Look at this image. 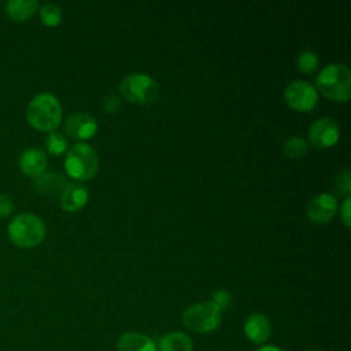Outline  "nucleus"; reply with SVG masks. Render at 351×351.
<instances>
[{"label":"nucleus","mask_w":351,"mask_h":351,"mask_svg":"<svg viewBox=\"0 0 351 351\" xmlns=\"http://www.w3.org/2000/svg\"><path fill=\"white\" fill-rule=\"evenodd\" d=\"M26 118L34 129L53 132L62 119V107L58 97L49 92L36 95L27 106Z\"/></svg>","instance_id":"1"},{"label":"nucleus","mask_w":351,"mask_h":351,"mask_svg":"<svg viewBox=\"0 0 351 351\" xmlns=\"http://www.w3.org/2000/svg\"><path fill=\"white\" fill-rule=\"evenodd\" d=\"M315 82L318 90L335 101H347L351 95V71L343 63L325 66L318 73Z\"/></svg>","instance_id":"2"},{"label":"nucleus","mask_w":351,"mask_h":351,"mask_svg":"<svg viewBox=\"0 0 351 351\" xmlns=\"http://www.w3.org/2000/svg\"><path fill=\"white\" fill-rule=\"evenodd\" d=\"M8 237L18 247H36L45 237V225L34 214H18L8 225Z\"/></svg>","instance_id":"3"},{"label":"nucleus","mask_w":351,"mask_h":351,"mask_svg":"<svg viewBox=\"0 0 351 351\" xmlns=\"http://www.w3.org/2000/svg\"><path fill=\"white\" fill-rule=\"evenodd\" d=\"M64 167L70 177L90 180L99 169V158L95 148L86 143H75L67 152Z\"/></svg>","instance_id":"4"},{"label":"nucleus","mask_w":351,"mask_h":351,"mask_svg":"<svg viewBox=\"0 0 351 351\" xmlns=\"http://www.w3.org/2000/svg\"><path fill=\"white\" fill-rule=\"evenodd\" d=\"M121 95L137 104H149L158 99L159 85L148 74L130 73L119 84Z\"/></svg>","instance_id":"5"},{"label":"nucleus","mask_w":351,"mask_h":351,"mask_svg":"<svg viewBox=\"0 0 351 351\" xmlns=\"http://www.w3.org/2000/svg\"><path fill=\"white\" fill-rule=\"evenodd\" d=\"M182 324L192 332H213L221 324V311L211 302L196 303L184 310Z\"/></svg>","instance_id":"6"},{"label":"nucleus","mask_w":351,"mask_h":351,"mask_svg":"<svg viewBox=\"0 0 351 351\" xmlns=\"http://www.w3.org/2000/svg\"><path fill=\"white\" fill-rule=\"evenodd\" d=\"M284 97L289 107L298 111H310L318 101V92L310 82L293 80L287 85Z\"/></svg>","instance_id":"7"},{"label":"nucleus","mask_w":351,"mask_h":351,"mask_svg":"<svg viewBox=\"0 0 351 351\" xmlns=\"http://www.w3.org/2000/svg\"><path fill=\"white\" fill-rule=\"evenodd\" d=\"M340 129L330 117H322L314 121L308 128V140L317 148H328L337 143Z\"/></svg>","instance_id":"8"},{"label":"nucleus","mask_w":351,"mask_h":351,"mask_svg":"<svg viewBox=\"0 0 351 351\" xmlns=\"http://www.w3.org/2000/svg\"><path fill=\"white\" fill-rule=\"evenodd\" d=\"M337 210V200L330 193H319L307 204V217L317 223L328 222Z\"/></svg>","instance_id":"9"},{"label":"nucleus","mask_w":351,"mask_h":351,"mask_svg":"<svg viewBox=\"0 0 351 351\" xmlns=\"http://www.w3.org/2000/svg\"><path fill=\"white\" fill-rule=\"evenodd\" d=\"M66 133L75 140H88L97 130L96 119L86 112H75L71 114L64 123Z\"/></svg>","instance_id":"10"},{"label":"nucleus","mask_w":351,"mask_h":351,"mask_svg":"<svg viewBox=\"0 0 351 351\" xmlns=\"http://www.w3.org/2000/svg\"><path fill=\"white\" fill-rule=\"evenodd\" d=\"M244 333L255 344L265 343L271 333L269 318L262 313L250 314L244 324Z\"/></svg>","instance_id":"11"},{"label":"nucleus","mask_w":351,"mask_h":351,"mask_svg":"<svg viewBox=\"0 0 351 351\" xmlns=\"http://www.w3.org/2000/svg\"><path fill=\"white\" fill-rule=\"evenodd\" d=\"M19 167L26 176L37 178L45 173L47 155L38 148H27L21 154Z\"/></svg>","instance_id":"12"},{"label":"nucleus","mask_w":351,"mask_h":351,"mask_svg":"<svg viewBox=\"0 0 351 351\" xmlns=\"http://www.w3.org/2000/svg\"><path fill=\"white\" fill-rule=\"evenodd\" d=\"M34 185L37 192L45 197H60L62 192L69 185V181L60 173L48 171L37 177Z\"/></svg>","instance_id":"13"},{"label":"nucleus","mask_w":351,"mask_h":351,"mask_svg":"<svg viewBox=\"0 0 351 351\" xmlns=\"http://www.w3.org/2000/svg\"><path fill=\"white\" fill-rule=\"evenodd\" d=\"M89 197V191L85 185L78 182H69V185L62 192L59 200L60 206L66 211H77L85 206Z\"/></svg>","instance_id":"14"},{"label":"nucleus","mask_w":351,"mask_h":351,"mask_svg":"<svg viewBox=\"0 0 351 351\" xmlns=\"http://www.w3.org/2000/svg\"><path fill=\"white\" fill-rule=\"evenodd\" d=\"M117 351H156V346L145 335L126 332L118 339Z\"/></svg>","instance_id":"15"},{"label":"nucleus","mask_w":351,"mask_h":351,"mask_svg":"<svg viewBox=\"0 0 351 351\" xmlns=\"http://www.w3.org/2000/svg\"><path fill=\"white\" fill-rule=\"evenodd\" d=\"M159 351H192L191 337L184 332H169L159 340Z\"/></svg>","instance_id":"16"},{"label":"nucleus","mask_w":351,"mask_h":351,"mask_svg":"<svg viewBox=\"0 0 351 351\" xmlns=\"http://www.w3.org/2000/svg\"><path fill=\"white\" fill-rule=\"evenodd\" d=\"M38 8V3L36 0H10L5 4L7 15L18 22L29 19Z\"/></svg>","instance_id":"17"},{"label":"nucleus","mask_w":351,"mask_h":351,"mask_svg":"<svg viewBox=\"0 0 351 351\" xmlns=\"http://www.w3.org/2000/svg\"><path fill=\"white\" fill-rule=\"evenodd\" d=\"M282 151H284V155L288 158H292V159L302 158L307 152V141L303 137L293 136L284 143Z\"/></svg>","instance_id":"18"},{"label":"nucleus","mask_w":351,"mask_h":351,"mask_svg":"<svg viewBox=\"0 0 351 351\" xmlns=\"http://www.w3.org/2000/svg\"><path fill=\"white\" fill-rule=\"evenodd\" d=\"M40 18L45 26H56L62 21V11L53 3H47L40 8Z\"/></svg>","instance_id":"19"},{"label":"nucleus","mask_w":351,"mask_h":351,"mask_svg":"<svg viewBox=\"0 0 351 351\" xmlns=\"http://www.w3.org/2000/svg\"><path fill=\"white\" fill-rule=\"evenodd\" d=\"M318 56L315 52L304 49L296 58V66L302 73H313L318 67Z\"/></svg>","instance_id":"20"},{"label":"nucleus","mask_w":351,"mask_h":351,"mask_svg":"<svg viewBox=\"0 0 351 351\" xmlns=\"http://www.w3.org/2000/svg\"><path fill=\"white\" fill-rule=\"evenodd\" d=\"M45 145H47V149H48L49 154L60 155L67 148V140L59 132H49V134L47 137V141H45Z\"/></svg>","instance_id":"21"},{"label":"nucleus","mask_w":351,"mask_h":351,"mask_svg":"<svg viewBox=\"0 0 351 351\" xmlns=\"http://www.w3.org/2000/svg\"><path fill=\"white\" fill-rule=\"evenodd\" d=\"M335 189L339 195L348 196L351 192V173L348 169L340 170L335 178Z\"/></svg>","instance_id":"22"},{"label":"nucleus","mask_w":351,"mask_h":351,"mask_svg":"<svg viewBox=\"0 0 351 351\" xmlns=\"http://www.w3.org/2000/svg\"><path fill=\"white\" fill-rule=\"evenodd\" d=\"M219 311L226 310L230 304H232V296L229 292H226L225 289H217L213 293V299L210 300Z\"/></svg>","instance_id":"23"},{"label":"nucleus","mask_w":351,"mask_h":351,"mask_svg":"<svg viewBox=\"0 0 351 351\" xmlns=\"http://www.w3.org/2000/svg\"><path fill=\"white\" fill-rule=\"evenodd\" d=\"M101 107L107 114H115L121 108V97L115 95H107L103 99Z\"/></svg>","instance_id":"24"},{"label":"nucleus","mask_w":351,"mask_h":351,"mask_svg":"<svg viewBox=\"0 0 351 351\" xmlns=\"http://www.w3.org/2000/svg\"><path fill=\"white\" fill-rule=\"evenodd\" d=\"M14 210V202L11 197L5 193H0V217L5 218L8 217Z\"/></svg>","instance_id":"25"},{"label":"nucleus","mask_w":351,"mask_h":351,"mask_svg":"<svg viewBox=\"0 0 351 351\" xmlns=\"http://www.w3.org/2000/svg\"><path fill=\"white\" fill-rule=\"evenodd\" d=\"M350 204H351V199H350V196H347L344 199V202L341 203V206H340V218H341V221H343V223L346 226L351 225V221H350Z\"/></svg>","instance_id":"26"},{"label":"nucleus","mask_w":351,"mask_h":351,"mask_svg":"<svg viewBox=\"0 0 351 351\" xmlns=\"http://www.w3.org/2000/svg\"><path fill=\"white\" fill-rule=\"evenodd\" d=\"M256 351H282V350L278 348L277 346H262Z\"/></svg>","instance_id":"27"},{"label":"nucleus","mask_w":351,"mask_h":351,"mask_svg":"<svg viewBox=\"0 0 351 351\" xmlns=\"http://www.w3.org/2000/svg\"><path fill=\"white\" fill-rule=\"evenodd\" d=\"M311 351H318V350H311Z\"/></svg>","instance_id":"28"}]
</instances>
